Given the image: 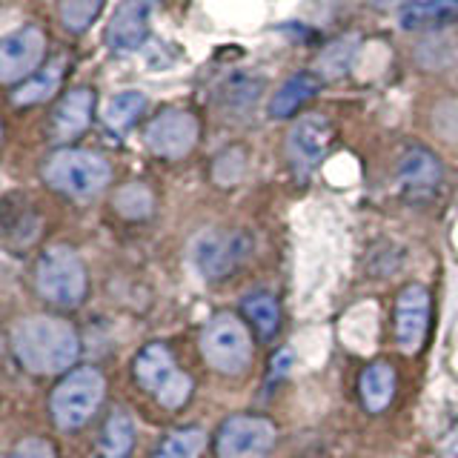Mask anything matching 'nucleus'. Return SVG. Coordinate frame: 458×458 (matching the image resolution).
Listing matches in <instances>:
<instances>
[{
  "mask_svg": "<svg viewBox=\"0 0 458 458\" xmlns=\"http://www.w3.org/2000/svg\"><path fill=\"white\" fill-rule=\"evenodd\" d=\"M12 350L29 372L52 376L75 364L81 341L72 324L49 315H35L12 329Z\"/></svg>",
  "mask_w": 458,
  "mask_h": 458,
  "instance_id": "f257e3e1",
  "label": "nucleus"
},
{
  "mask_svg": "<svg viewBox=\"0 0 458 458\" xmlns=\"http://www.w3.org/2000/svg\"><path fill=\"white\" fill-rule=\"evenodd\" d=\"M112 169L100 155L86 149H57L43 164V181L72 198H92L106 190Z\"/></svg>",
  "mask_w": 458,
  "mask_h": 458,
  "instance_id": "f03ea898",
  "label": "nucleus"
},
{
  "mask_svg": "<svg viewBox=\"0 0 458 458\" xmlns=\"http://www.w3.org/2000/svg\"><path fill=\"white\" fill-rule=\"evenodd\" d=\"M106 393V381L95 367H81L55 386L52 419L61 429H81L98 412Z\"/></svg>",
  "mask_w": 458,
  "mask_h": 458,
  "instance_id": "7ed1b4c3",
  "label": "nucleus"
},
{
  "mask_svg": "<svg viewBox=\"0 0 458 458\" xmlns=\"http://www.w3.org/2000/svg\"><path fill=\"white\" fill-rule=\"evenodd\" d=\"M135 378L147 393L157 398V404L169 410L183 407L192 395V378L175 364L164 344H149L135 358Z\"/></svg>",
  "mask_w": 458,
  "mask_h": 458,
  "instance_id": "20e7f679",
  "label": "nucleus"
},
{
  "mask_svg": "<svg viewBox=\"0 0 458 458\" xmlns=\"http://www.w3.org/2000/svg\"><path fill=\"white\" fill-rule=\"evenodd\" d=\"M200 355L212 369L224 372V376H238L252 361V341L247 327L229 312L215 315L200 335Z\"/></svg>",
  "mask_w": 458,
  "mask_h": 458,
  "instance_id": "39448f33",
  "label": "nucleus"
},
{
  "mask_svg": "<svg viewBox=\"0 0 458 458\" xmlns=\"http://www.w3.org/2000/svg\"><path fill=\"white\" fill-rule=\"evenodd\" d=\"M35 281L40 295L57 307H78L86 295V269L75 250L49 247L38 258Z\"/></svg>",
  "mask_w": 458,
  "mask_h": 458,
  "instance_id": "423d86ee",
  "label": "nucleus"
},
{
  "mask_svg": "<svg viewBox=\"0 0 458 458\" xmlns=\"http://www.w3.org/2000/svg\"><path fill=\"white\" fill-rule=\"evenodd\" d=\"M250 250L252 243L243 233H218V229H209V233H200L192 241L190 258L204 278H224L238 264L247 261Z\"/></svg>",
  "mask_w": 458,
  "mask_h": 458,
  "instance_id": "0eeeda50",
  "label": "nucleus"
},
{
  "mask_svg": "<svg viewBox=\"0 0 458 458\" xmlns=\"http://www.w3.org/2000/svg\"><path fill=\"white\" fill-rule=\"evenodd\" d=\"M276 444V427L258 415H233L221 424L215 450L218 458H264Z\"/></svg>",
  "mask_w": 458,
  "mask_h": 458,
  "instance_id": "6e6552de",
  "label": "nucleus"
},
{
  "mask_svg": "<svg viewBox=\"0 0 458 458\" xmlns=\"http://www.w3.org/2000/svg\"><path fill=\"white\" fill-rule=\"evenodd\" d=\"M147 147L152 155L166 157V161H181L198 143V121L186 109H164L147 126Z\"/></svg>",
  "mask_w": 458,
  "mask_h": 458,
  "instance_id": "1a4fd4ad",
  "label": "nucleus"
},
{
  "mask_svg": "<svg viewBox=\"0 0 458 458\" xmlns=\"http://www.w3.org/2000/svg\"><path fill=\"white\" fill-rule=\"evenodd\" d=\"M43 52H47V35L38 26L14 29L0 40V81L12 86L32 78L43 64Z\"/></svg>",
  "mask_w": 458,
  "mask_h": 458,
  "instance_id": "9d476101",
  "label": "nucleus"
},
{
  "mask_svg": "<svg viewBox=\"0 0 458 458\" xmlns=\"http://www.w3.org/2000/svg\"><path fill=\"white\" fill-rule=\"evenodd\" d=\"M329 143H333V126H329L324 114H304V118L293 123L290 135H286V152H290L295 169L310 172L327 155Z\"/></svg>",
  "mask_w": 458,
  "mask_h": 458,
  "instance_id": "9b49d317",
  "label": "nucleus"
},
{
  "mask_svg": "<svg viewBox=\"0 0 458 458\" xmlns=\"http://www.w3.org/2000/svg\"><path fill=\"white\" fill-rule=\"evenodd\" d=\"M429 324V293L421 284H410L395 301V341L401 352H415L424 344Z\"/></svg>",
  "mask_w": 458,
  "mask_h": 458,
  "instance_id": "f8f14e48",
  "label": "nucleus"
},
{
  "mask_svg": "<svg viewBox=\"0 0 458 458\" xmlns=\"http://www.w3.org/2000/svg\"><path fill=\"white\" fill-rule=\"evenodd\" d=\"M152 6L149 0H121L106 26V43L112 52H138L149 38Z\"/></svg>",
  "mask_w": 458,
  "mask_h": 458,
  "instance_id": "ddd939ff",
  "label": "nucleus"
},
{
  "mask_svg": "<svg viewBox=\"0 0 458 458\" xmlns=\"http://www.w3.org/2000/svg\"><path fill=\"white\" fill-rule=\"evenodd\" d=\"M441 161L424 147H410L398 161V183L412 200L433 195L441 183Z\"/></svg>",
  "mask_w": 458,
  "mask_h": 458,
  "instance_id": "4468645a",
  "label": "nucleus"
},
{
  "mask_svg": "<svg viewBox=\"0 0 458 458\" xmlns=\"http://www.w3.org/2000/svg\"><path fill=\"white\" fill-rule=\"evenodd\" d=\"M92 109H95L92 89H86V86L69 89L52 112V140L66 143V140H75L78 135H83L86 126L92 121Z\"/></svg>",
  "mask_w": 458,
  "mask_h": 458,
  "instance_id": "2eb2a0df",
  "label": "nucleus"
},
{
  "mask_svg": "<svg viewBox=\"0 0 458 458\" xmlns=\"http://www.w3.org/2000/svg\"><path fill=\"white\" fill-rule=\"evenodd\" d=\"M318 89H321V78L312 75V72H298V75H290L269 100V118H278V121L293 118L307 100H312L315 95H318Z\"/></svg>",
  "mask_w": 458,
  "mask_h": 458,
  "instance_id": "dca6fc26",
  "label": "nucleus"
},
{
  "mask_svg": "<svg viewBox=\"0 0 458 458\" xmlns=\"http://www.w3.org/2000/svg\"><path fill=\"white\" fill-rule=\"evenodd\" d=\"M458 23V0H419L401 12V29L407 32H433Z\"/></svg>",
  "mask_w": 458,
  "mask_h": 458,
  "instance_id": "f3484780",
  "label": "nucleus"
},
{
  "mask_svg": "<svg viewBox=\"0 0 458 458\" xmlns=\"http://www.w3.org/2000/svg\"><path fill=\"white\" fill-rule=\"evenodd\" d=\"M66 69V57H55L47 66H40L32 78H26L23 83L14 86V92L9 95L14 106H35L43 104L47 98H52L57 92Z\"/></svg>",
  "mask_w": 458,
  "mask_h": 458,
  "instance_id": "a211bd4d",
  "label": "nucleus"
},
{
  "mask_svg": "<svg viewBox=\"0 0 458 458\" xmlns=\"http://www.w3.org/2000/svg\"><path fill=\"white\" fill-rule=\"evenodd\" d=\"M358 390H361V401L369 412H381L390 407V401L395 395V369L384 361L369 364L361 372V381H358Z\"/></svg>",
  "mask_w": 458,
  "mask_h": 458,
  "instance_id": "6ab92c4d",
  "label": "nucleus"
},
{
  "mask_svg": "<svg viewBox=\"0 0 458 458\" xmlns=\"http://www.w3.org/2000/svg\"><path fill=\"white\" fill-rule=\"evenodd\" d=\"M135 444V424L126 410H112L106 424L100 427L98 450L104 458H126Z\"/></svg>",
  "mask_w": 458,
  "mask_h": 458,
  "instance_id": "aec40b11",
  "label": "nucleus"
},
{
  "mask_svg": "<svg viewBox=\"0 0 458 458\" xmlns=\"http://www.w3.org/2000/svg\"><path fill=\"white\" fill-rule=\"evenodd\" d=\"M143 109H147V98H143V92H135V89H126V92H118V95H112L106 100V106H104V121L106 126L112 129V132H126L129 126H132Z\"/></svg>",
  "mask_w": 458,
  "mask_h": 458,
  "instance_id": "412c9836",
  "label": "nucleus"
},
{
  "mask_svg": "<svg viewBox=\"0 0 458 458\" xmlns=\"http://www.w3.org/2000/svg\"><path fill=\"white\" fill-rule=\"evenodd\" d=\"M358 52V38L355 35H347V38H338L333 40L329 47H324V52L318 55V78L324 81H335V78H344L352 66V57Z\"/></svg>",
  "mask_w": 458,
  "mask_h": 458,
  "instance_id": "4be33fe9",
  "label": "nucleus"
},
{
  "mask_svg": "<svg viewBox=\"0 0 458 458\" xmlns=\"http://www.w3.org/2000/svg\"><path fill=\"white\" fill-rule=\"evenodd\" d=\"M243 315L252 321V327L258 329L261 338H272L278 333V324H281V310H278V301L272 298L269 293H252L243 298Z\"/></svg>",
  "mask_w": 458,
  "mask_h": 458,
  "instance_id": "5701e85b",
  "label": "nucleus"
},
{
  "mask_svg": "<svg viewBox=\"0 0 458 458\" xmlns=\"http://www.w3.org/2000/svg\"><path fill=\"white\" fill-rule=\"evenodd\" d=\"M207 447V433L204 429H175V433H169L161 447L155 450L152 458H198L200 450Z\"/></svg>",
  "mask_w": 458,
  "mask_h": 458,
  "instance_id": "b1692460",
  "label": "nucleus"
},
{
  "mask_svg": "<svg viewBox=\"0 0 458 458\" xmlns=\"http://www.w3.org/2000/svg\"><path fill=\"white\" fill-rule=\"evenodd\" d=\"M100 9H104V0H61L57 4V18H61L66 32L83 35L98 21Z\"/></svg>",
  "mask_w": 458,
  "mask_h": 458,
  "instance_id": "393cba45",
  "label": "nucleus"
},
{
  "mask_svg": "<svg viewBox=\"0 0 458 458\" xmlns=\"http://www.w3.org/2000/svg\"><path fill=\"white\" fill-rule=\"evenodd\" d=\"M112 204L123 215V218L138 221V218H149V212L155 207V198L143 183H126V186H121L118 192H114Z\"/></svg>",
  "mask_w": 458,
  "mask_h": 458,
  "instance_id": "a878e982",
  "label": "nucleus"
},
{
  "mask_svg": "<svg viewBox=\"0 0 458 458\" xmlns=\"http://www.w3.org/2000/svg\"><path fill=\"white\" fill-rule=\"evenodd\" d=\"M264 89V81L261 78H250V75H235V78H229L224 83V89H221V98H224V104L229 109H247L252 106L258 95H261Z\"/></svg>",
  "mask_w": 458,
  "mask_h": 458,
  "instance_id": "bb28decb",
  "label": "nucleus"
},
{
  "mask_svg": "<svg viewBox=\"0 0 458 458\" xmlns=\"http://www.w3.org/2000/svg\"><path fill=\"white\" fill-rule=\"evenodd\" d=\"M6 458H55V450L43 438H23L14 444V450Z\"/></svg>",
  "mask_w": 458,
  "mask_h": 458,
  "instance_id": "cd10ccee",
  "label": "nucleus"
},
{
  "mask_svg": "<svg viewBox=\"0 0 458 458\" xmlns=\"http://www.w3.org/2000/svg\"><path fill=\"white\" fill-rule=\"evenodd\" d=\"M290 364H293V355H290V350H281V355L272 361V381L276 378H281L286 369H290Z\"/></svg>",
  "mask_w": 458,
  "mask_h": 458,
  "instance_id": "c85d7f7f",
  "label": "nucleus"
},
{
  "mask_svg": "<svg viewBox=\"0 0 458 458\" xmlns=\"http://www.w3.org/2000/svg\"><path fill=\"white\" fill-rule=\"evenodd\" d=\"M444 455H447V458H458V429L444 438Z\"/></svg>",
  "mask_w": 458,
  "mask_h": 458,
  "instance_id": "c756f323",
  "label": "nucleus"
}]
</instances>
